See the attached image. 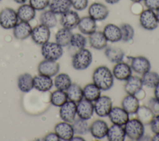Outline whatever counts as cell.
I'll list each match as a JSON object with an SVG mask.
<instances>
[{
    "label": "cell",
    "mask_w": 159,
    "mask_h": 141,
    "mask_svg": "<svg viewBox=\"0 0 159 141\" xmlns=\"http://www.w3.org/2000/svg\"><path fill=\"white\" fill-rule=\"evenodd\" d=\"M93 83L101 90L110 89L114 84V77L111 70L106 66H99L93 71L92 75Z\"/></svg>",
    "instance_id": "cell-1"
},
{
    "label": "cell",
    "mask_w": 159,
    "mask_h": 141,
    "mask_svg": "<svg viewBox=\"0 0 159 141\" xmlns=\"http://www.w3.org/2000/svg\"><path fill=\"white\" fill-rule=\"evenodd\" d=\"M93 61L91 52L85 48L76 51L72 57L71 65L76 70L87 69Z\"/></svg>",
    "instance_id": "cell-2"
},
{
    "label": "cell",
    "mask_w": 159,
    "mask_h": 141,
    "mask_svg": "<svg viewBox=\"0 0 159 141\" xmlns=\"http://www.w3.org/2000/svg\"><path fill=\"white\" fill-rule=\"evenodd\" d=\"M124 128L126 136L132 140H140L145 133L144 125L137 118L129 119Z\"/></svg>",
    "instance_id": "cell-3"
},
{
    "label": "cell",
    "mask_w": 159,
    "mask_h": 141,
    "mask_svg": "<svg viewBox=\"0 0 159 141\" xmlns=\"http://www.w3.org/2000/svg\"><path fill=\"white\" fill-rule=\"evenodd\" d=\"M41 53L45 60L57 61L63 55V50L57 42L48 41L42 45Z\"/></svg>",
    "instance_id": "cell-4"
},
{
    "label": "cell",
    "mask_w": 159,
    "mask_h": 141,
    "mask_svg": "<svg viewBox=\"0 0 159 141\" xmlns=\"http://www.w3.org/2000/svg\"><path fill=\"white\" fill-rule=\"evenodd\" d=\"M17 12L10 7H6L0 12V25L4 29H13L17 24Z\"/></svg>",
    "instance_id": "cell-5"
},
{
    "label": "cell",
    "mask_w": 159,
    "mask_h": 141,
    "mask_svg": "<svg viewBox=\"0 0 159 141\" xmlns=\"http://www.w3.org/2000/svg\"><path fill=\"white\" fill-rule=\"evenodd\" d=\"M94 110L97 116L101 117L108 116L112 108V101L110 97L103 95L96 99L94 104Z\"/></svg>",
    "instance_id": "cell-6"
},
{
    "label": "cell",
    "mask_w": 159,
    "mask_h": 141,
    "mask_svg": "<svg viewBox=\"0 0 159 141\" xmlns=\"http://www.w3.org/2000/svg\"><path fill=\"white\" fill-rule=\"evenodd\" d=\"M139 22L140 25L148 30H155L158 25L155 12L148 9H145L140 13Z\"/></svg>",
    "instance_id": "cell-7"
},
{
    "label": "cell",
    "mask_w": 159,
    "mask_h": 141,
    "mask_svg": "<svg viewBox=\"0 0 159 141\" xmlns=\"http://www.w3.org/2000/svg\"><path fill=\"white\" fill-rule=\"evenodd\" d=\"M30 36L36 44L42 45L48 41L50 37V30L48 27L41 24L32 29Z\"/></svg>",
    "instance_id": "cell-8"
},
{
    "label": "cell",
    "mask_w": 159,
    "mask_h": 141,
    "mask_svg": "<svg viewBox=\"0 0 159 141\" xmlns=\"http://www.w3.org/2000/svg\"><path fill=\"white\" fill-rule=\"evenodd\" d=\"M60 107L59 115L61 119L63 121L72 123L76 115V103L68 100Z\"/></svg>",
    "instance_id": "cell-9"
},
{
    "label": "cell",
    "mask_w": 159,
    "mask_h": 141,
    "mask_svg": "<svg viewBox=\"0 0 159 141\" xmlns=\"http://www.w3.org/2000/svg\"><path fill=\"white\" fill-rule=\"evenodd\" d=\"M88 14L96 21H101L107 17L109 9L102 3L93 2L88 7Z\"/></svg>",
    "instance_id": "cell-10"
},
{
    "label": "cell",
    "mask_w": 159,
    "mask_h": 141,
    "mask_svg": "<svg viewBox=\"0 0 159 141\" xmlns=\"http://www.w3.org/2000/svg\"><path fill=\"white\" fill-rule=\"evenodd\" d=\"M130 66L132 71L141 75L150 71L151 68V63L149 60L143 56L132 57Z\"/></svg>",
    "instance_id": "cell-11"
},
{
    "label": "cell",
    "mask_w": 159,
    "mask_h": 141,
    "mask_svg": "<svg viewBox=\"0 0 159 141\" xmlns=\"http://www.w3.org/2000/svg\"><path fill=\"white\" fill-rule=\"evenodd\" d=\"M60 70V65L57 61L44 60L38 65V72L40 75L50 77L57 75Z\"/></svg>",
    "instance_id": "cell-12"
},
{
    "label": "cell",
    "mask_w": 159,
    "mask_h": 141,
    "mask_svg": "<svg viewBox=\"0 0 159 141\" xmlns=\"http://www.w3.org/2000/svg\"><path fill=\"white\" fill-rule=\"evenodd\" d=\"M94 112L93 102L83 99L76 103V114L78 117L87 121L92 117Z\"/></svg>",
    "instance_id": "cell-13"
},
{
    "label": "cell",
    "mask_w": 159,
    "mask_h": 141,
    "mask_svg": "<svg viewBox=\"0 0 159 141\" xmlns=\"http://www.w3.org/2000/svg\"><path fill=\"white\" fill-rule=\"evenodd\" d=\"M108 117L113 124L124 126L129 119V114L122 107H112Z\"/></svg>",
    "instance_id": "cell-14"
},
{
    "label": "cell",
    "mask_w": 159,
    "mask_h": 141,
    "mask_svg": "<svg viewBox=\"0 0 159 141\" xmlns=\"http://www.w3.org/2000/svg\"><path fill=\"white\" fill-rule=\"evenodd\" d=\"M112 73L115 78L120 81H126L132 75V70L128 63L120 61L116 63Z\"/></svg>",
    "instance_id": "cell-15"
},
{
    "label": "cell",
    "mask_w": 159,
    "mask_h": 141,
    "mask_svg": "<svg viewBox=\"0 0 159 141\" xmlns=\"http://www.w3.org/2000/svg\"><path fill=\"white\" fill-rule=\"evenodd\" d=\"M109 127L102 119H96L89 125V132L96 139H102L106 137Z\"/></svg>",
    "instance_id": "cell-16"
},
{
    "label": "cell",
    "mask_w": 159,
    "mask_h": 141,
    "mask_svg": "<svg viewBox=\"0 0 159 141\" xmlns=\"http://www.w3.org/2000/svg\"><path fill=\"white\" fill-rule=\"evenodd\" d=\"M80 17L78 14L72 10H69L61 14L60 18V24L63 27L72 30L78 26Z\"/></svg>",
    "instance_id": "cell-17"
},
{
    "label": "cell",
    "mask_w": 159,
    "mask_h": 141,
    "mask_svg": "<svg viewBox=\"0 0 159 141\" xmlns=\"http://www.w3.org/2000/svg\"><path fill=\"white\" fill-rule=\"evenodd\" d=\"M54 130L60 140H71L75 135L72 125L65 121L57 123L54 127Z\"/></svg>",
    "instance_id": "cell-18"
},
{
    "label": "cell",
    "mask_w": 159,
    "mask_h": 141,
    "mask_svg": "<svg viewBox=\"0 0 159 141\" xmlns=\"http://www.w3.org/2000/svg\"><path fill=\"white\" fill-rule=\"evenodd\" d=\"M143 84L141 78L132 75L126 81L124 84L125 91L127 94L135 95L139 94L141 91H142Z\"/></svg>",
    "instance_id": "cell-19"
},
{
    "label": "cell",
    "mask_w": 159,
    "mask_h": 141,
    "mask_svg": "<svg viewBox=\"0 0 159 141\" xmlns=\"http://www.w3.org/2000/svg\"><path fill=\"white\" fill-rule=\"evenodd\" d=\"M34 88L42 92H46L50 90L53 85V82L51 77L38 75L33 78Z\"/></svg>",
    "instance_id": "cell-20"
},
{
    "label": "cell",
    "mask_w": 159,
    "mask_h": 141,
    "mask_svg": "<svg viewBox=\"0 0 159 141\" xmlns=\"http://www.w3.org/2000/svg\"><path fill=\"white\" fill-rule=\"evenodd\" d=\"M77 27L82 34L89 35L96 30V21L89 16H84L80 18Z\"/></svg>",
    "instance_id": "cell-21"
},
{
    "label": "cell",
    "mask_w": 159,
    "mask_h": 141,
    "mask_svg": "<svg viewBox=\"0 0 159 141\" xmlns=\"http://www.w3.org/2000/svg\"><path fill=\"white\" fill-rule=\"evenodd\" d=\"M90 46L96 50H102L107 46V40L101 31H95L89 35Z\"/></svg>",
    "instance_id": "cell-22"
},
{
    "label": "cell",
    "mask_w": 159,
    "mask_h": 141,
    "mask_svg": "<svg viewBox=\"0 0 159 141\" xmlns=\"http://www.w3.org/2000/svg\"><path fill=\"white\" fill-rule=\"evenodd\" d=\"M122 107L129 114H135L139 106V99L135 95H126L121 102Z\"/></svg>",
    "instance_id": "cell-23"
},
{
    "label": "cell",
    "mask_w": 159,
    "mask_h": 141,
    "mask_svg": "<svg viewBox=\"0 0 159 141\" xmlns=\"http://www.w3.org/2000/svg\"><path fill=\"white\" fill-rule=\"evenodd\" d=\"M104 34L107 41L111 42H117L121 40V32L119 26L114 24H108L103 29Z\"/></svg>",
    "instance_id": "cell-24"
},
{
    "label": "cell",
    "mask_w": 159,
    "mask_h": 141,
    "mask_svg": "<svg viewBox=\"0 0 159 141\" xmlns=\"http://www.w3.org/2000/svg\"><path fill=\"white\" fill-rule=\"evenodd\" d=\"M32 28L28 22L20 21L13 28V34L18 40H24L28 38L32 32Z\"/></svg>",
    "instance_id": "cell-25"
},
{
    "label": "cell",
    "mask_w": 159,
    "mask_h": 141,
    "mask_svg": "<svg viewBox=\"0 0 159 141\" xmlns=\"http://www.w3.org/2000/svg\"><path fill=\"white\" fill-rule=\"evenodd\" d=\"M106 137L109 141H124L126 137L124 127L112 124L109 127Z\"/></svg>",
    "instance_id": "cell-26"
},
{
    "label": "cell",
    "mask_w": 159,
    "mask_h": 141,
    "mask_svg": "<svg viewBox=\"0 0 159 141\" xmlns=\"http://www.w3.org/2000/svg\"><path fill=\"white\" fill-rule=\"evenodd\" d=\"M50 10L56 15H61L70 10L71 4L70 0H50Z\"/></svg>",
    "instance_id": "cell-27"
},
{
    "label": "cell",
    "mask_w": 159,
    "mask_h": 141,
    "mask_svg": "<svg viewBox=\"0 0 159 141\" xmlns=\"http://www.w3.org/2000/svg\"><path fill=\"white\" fill-rule=\"evenodd\" d=\"M83 98L89 101L94 102L101 95V90L93 83L86 84L83 88Z\"/></svg>",
    "instance_id": "cell-28"
},
{
    "label": "cell",
    "mask_w": 159,
    "mask_h": 141,
    "mask_svg": "<svg viewBox=\"0 0 159 141\" xmlns=\"http://www.w3.org/2000/svg\"><path fill=\"white\" fill-rule=\"evenodd\" d=\"M17 14L21 21L29 22L35 18V10L30 4H23L18 8Z\"/></svg>",
    "instance_id": "cell-29"
},
{
    "label": "cell",
    "mask_w": 159,
    "mask_h": 141,
    "mask_svg": "<svg viewBox=\"0 0 159 141\" xmlns=\"http://www.w3.org/2000/svg\"><path fill=\"white\" fill-rule=\"evenodd\" d=\"M17 86L19 90L22 92H29L34 88L33 77L28 73L21 74L18 77Z\"/></svg>",
    "instance_id": "cell-30"
},
{
    "label": "cell",
    "mask_w": 159,
    "mask_h": 141,
    "mask_svg": "<svg viewBox=\"0 0 159 141\" xmlns=\"http://www.w3.org/2000/svg\"><path fill=\"white\" fill-rule=\"evenodd\" d=\"M104 54L108 60L114 63L122 61L124 57V51L121 48L115 47H106Z\"/></svg>",
    "instance_id": "cell-31"
},
{
    "label": "cell",
    "mask_w": 159,
    "mask_h": 141,
    "mask_svg": "<svg viewBox=\"0 0 159 141\" xmlns=\"http://www.w3.org/2000/svg\"><path fill=\"white\" fill-rule=\"evenodd\" d=\"M68 99L78 103L83 98V88L77 83H71L69 88L66 90Z\"/></svg>",
    "instance_id": "cell-32"
},
{
    "label": "cell",
    "mask_w": 159,
    "mask_h": 141,
    "mask_svg": "<svg viewBox=\"0 0 159 141\" xmlns=\"http://www.w3.org/2000/svg\"><path fill=\"white\" fill-rule=\"evenodd\" d=\"M137 119H139L144 125H149L155 117L149 107L145 105L140 106L135 113Z\"/></svg>",
    "instance_id": "cell-33"
},
{
    "label": "cell",
    "mask_w": 159,
    "mask_h": 141,
    "mask_svg": "<svg viewBox=\"0 0 159 141\" xmlns=\"http://www.w3.org/2000/svg\"><path fill=\"white\" fill-rule=\"evenodd\" d=\"M71 30L65 29L64 27L59 29L55 34V42L60 46L66 47L70 45V40L72 36Z\"/></svg>",
    "instance_id": "cell-34"
},
{
    "label": "cell",
    "mask_w": 159,
    "mask_h": 141,
    "mask_svg": "<svg viewBox=\"0 0 159 141\" xmlns=\"http://www.w3.org/2000/svg\"><path fill=\"white\" fill-rule=\"evenodd\" d=\"M71 80L70 76L66 73H59L55 76L54 80V85L57 89L66 91L71 84Z\"/></svg>",
    "instance_id": "cell-35"
},
{
    "label": "cell",
    "mask_w": 159,
    "mask_h": 141,
    "mask_svg": "<svg viewBox=\"0 0 159 141\" xmlns=\"http://www.w3.org/2000/svg\"><path fill=\"white\" fill-rule=\"evenodd\" d=\"M141 80L143 86L148 88H154L159 83V75L157 72L150 70L142 75Z\"/></svg>",
    "instance_id": "cell-36"
},
{
    "label": "cell",
    "mask_w": 159,
    "mask_h": 141,
    "mask_svg": "<svg viewBox=\"0 0 159 141\" xmlns=\"http://www.w3.org/2000/svg\"><path fill=\"white\" fill-rule=\"evenodd\" d=\"M50 100L52 105L56 107H61L68 99L65 91L57 89L51 93Z\"/></svg>",
    "instance_id": "cell-37"
},
{
    "label": "cell",
    "mask_w": 159,
    "mask_h": 141,
    "mask_svg": "<svg viewBox=\"0 0 159 141\" xmlns=\"http://www.w3.org/2000/svg\"><path fill=\"white\" fill-rule=\"evenodd\" d=\"M40 22L42 24L47 26L49 29L54 27L57 24L56 14L50 10L45 11L40 14Z\"/></svg>",
    "instance_id": "cell-38"
},
{
    "label": "cell",
    "mask_w": 159,
    "mask_h": 141,
    "mask_svg": "<svg viewBox=\"0 0 159 141\" xmlns=\"http://www.w3.org/2000/svg\"><path fill=\"white\" fill-rule=\"evenodd\" d=\"M71 125L75 134L78 135H85L89 131V125L87 121L80 117L75 118Z\"/></svg>",
    "instance_id": "cell-39"
},
{
    "label": "cell",
    "mask_w": 159,
    "mask_h": 141,
    "mask_svg": "<svg viewBox=\"0 0 159 141\" xmlns=\"http://www.w3.org/2000/svg\"><path fill=\"white\" fill-rule=\"evenodd\" d=\"M86 39L82 34L76 33L72 34L70 45L71 47L78 51L82 48H84L86 45Z\"/></svg>",
    "instance_id": "cell-40"
},
{
    "label": "cell",
    "mask_w": 159,
    "mask_h": 141,
    "mask_svg": "<svg viewBox=\"0 0 159 141\" xmlns=\"http://www.w3.org/2000/svg\"><path fill=\"white\" fill-rule=\"evenodd\" d=\"M121 32V40L124 42L131 40L134 36V29L133 27L127 23H124L119 27Z\"/></svg>",
    "instance_id": "cell-41"
},
{
    "label": "cell",
    "mask_w": 159,
    "mask_h": 141,
    "mask_svg": "<svg viewBox=\"0 0 159 141\" xmlns=\"http://www.w3.org/2000/svg\"><path fill=\"white\" fill-rule=\"evenodd\" d=\"M50 0H29V4L36 11H42L49 6Z\"/></svg>",
    "instance_id": "cell-42"
},
{
    "label": "cell",
    "mask_w": 159,
    "mask_h": 141,
    "mask_svg": "<svg viewBox=\"0 0 159 141\" xmlns=\"http://www.w3.org/2000/svg\"><path fill=\"white\" fill-rule=\"evenodd\" d=\"M155 117H159V100L157 98H150L148 101V106Z\"/></svg>",
    "instance_id": "cell-43"
},
{
    "label": "cell",
    "mask_w": 159,
    "mask_h": 141,
    "mask_svg": "<svg viewBox=\"0 0 159 141\" xmlns=\"http://www.w3.org/2000/svg\"><path fill=\"white\" fill-rule=\"evenodd\" d=\"M71 6L77 11L84 10L88 5V0H70Z\"/></svg>",
    "instance_id": "cell-44"
},
{
    "label": "cell",
    "mask_w": 159,
    "mask_h": 141,
    "mask_svg": "<svg viewBox=\"0 0 159 141\" xmlns=\"http://www.w3.org/2000/svg\"><path fill=\"white\" fill-rule=\"evenodd\" d=\"M145 6L148 9L157 11L159 9V0H143Z\"/></svg>",
    "instance_id": "cell-45"
},
{
    "label": "cell",
    "mask_w": 159,
    "mask_h": 141,
    "mask_svg": "<svg viewBox=\"0 0 159 141\" xmlns=\"http://www.w3.org/2000/svg\"><path fill=\"white\" fill-rule=\"evenodd\" d=\"M150 125V129L153 134H159V117H154Z\"/></svg>",
    "instance_id": "cell-46"
},
{
    "label": "cell",
    "mask_w": 159,
    "mask_h": 141,
    "mask_svg": "<svg viewBox=\"0 0 159 141\" xmlns=\"http://www.w3.org/2000/svg\"><path fill=\"white\" fill-rule=\"evenodd\" d=\"M43 140L45 141H59L60 139L55 132H50L45 136Z\"/></svg>",
    "instance_id": "cell-47"
},
{
    "label": "cell",
    "mask_w": 159,
    "mask_h": 141,
    "mask_svg": "<svg viewBox=\"0 0 159 141\" xmlns=\"http://www.w3.org/2000/svg\"><path fill=\"white\" fill-rule=\"evenodd\" d=\"M154 96L155 98L159 100V83L154 88Z\"/></svg>",
    "instance_id": "cell-48"
},
{
    "label": "cell",
    "mask_w": 159,
    "mask_h": 141,
    "mask_svg": "<svg viewBox=\"0 0 159 141\" xmlns=\"http://www.w3.org/2000/svg\"><path fill=\"white\" fill-rule=\"evenodd\" d=\"M84 141L85 140L80 136H73V138L71 139V141Z\"/></svg>",
    "instance_id": "cell-49"
},
{
    "label": "cell",
    "mask_w": 159,
    "mask_h": 141,
    "mask_svg": "<svg viewBox=\"0 0 159 141\" xmlns=\"http://www.w3.org/2000/svg\"><path fill=\"white\" fill-rule=\"evenodd\" d=\"M152 141H159V134H154L153 136L151 137Z\"/></svg>",
    "instance_id": "cell-50"
},
{
    "label": "cell",
    "mask_w": 159,
    "mask_h": 141,
    "mask_svg": "<svg viewBox=\"0 0 159 141\" xmlns=\"http://www.w3.org/2000/svg\"><path fill=\"white\" fill-rule=\"evenodd\" d=\"M120 0H105L106 2L109 4H115L117 3Z\"/></svg>",
    "instance_id": "cell-51"
},
{
    "label": "cell",
    "mask_w": 159,
    "mask_h": 141,
    "mask_svg": "<svg viewBox=\"0 0 159 141\" xmlns=\"http://www.w3.org/2000/svg\"><path fill=\"white\" fill-rule=\"evenodd\" d=\"M16 3L17 4H25V2L27 1V0H14Z\"/></svg>",
    "instance_id": "cell-52"
},
{
    "label": "cell",
    "mask_w": 159,
    "mask_h": 141,
    "mask_svg": "<svg viewBox=\"0 0 159 141\" xmlns=\"http://www.w3.org/2000/svg\"><path fill=\"white\" fill-rule=\"evenodd\" d=\"M156 11H157V12H156L155 14H156V17H157V19L158 23L159 24V9H158V10H157Z\"/></svg>",
    "instance_id": "cell-53"
},
{
    "label": "cell",
    "mask_w": 159,
    "mask_h": 141,
    "mask_svg": "<svg viewBox=\"0 0 159 141\" xmlns=\"http://www.w3.org/2000/svg\"><path fill=\"white\" fill-rule=\"evenodd\" d=\"M131 1H132L133 2H134V3H139V2H140L141 1H143V0H130Z\"/></svg>",
    "instance_id": "cell-54"
},
{
    "label": "cell",
    "mask_w": 159,
    "mask_h": 141,
    "mask_svg": "<svg viewBox=\"0 0 159 141\" xmlns=\"http://www.w3.org/2000/svg\"><path fill=\"white\" fill-rule=\"evenodd\" d=\"M1 1V0H0V1Z\"/></svg>",
    "instance_id": "cell-55"
}]
</instances>
